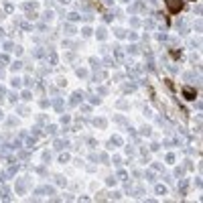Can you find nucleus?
<instances>
[{
  "mask_svg": "<svg viewBox=\"0 0 203 203\" xmlns=\"http://www.w3.org/2000/svg\"><path fill=\"white\" fill-rule=\"evenodd\" d=\"M164 4H167V8L171 10L173 14H177L181 8H183V0H164Z\"/></svg>",
  "mask_w": 203,
  "mask_h": 203,
  "instance_id": "nucleus-1",
  "label": "nucleus"
},
{
  "mask_svg": "<svg viewBox=\"0 0 203 203\" xmlns=\"http://www.w3.org/2000/svg\"><path fill=\"white\" fill-rule=\"evenodd\" d=\"M183 98H185V100H195L197 98V92L195 89H193V87H183Z\"/></svg>",
  "mask_w": 203,
  "mask_h": 203,
  "instance_id": "nucleus-2",
  "label": "nucleus"
},
{
  "mask_svg": "<svg viewBox=\"0 0 203 203\" xmlns=\"http://www.w3.org/2000/svg\"><path fill=\"white\" fill-rule=\"evenodd\" d=\"M26 183H29L26 179H18V181H16V193H18V195H24V191H26Z\"/></svg>",
  "mask_w": 203,
  "mask_h": 203,
  "instance_id": "nucleus-3",
  "label": "nucleus"
},
{
  "mask_svg": "<svg viewBox=\"0 0 203 203\" xmlns=\"http://www.w3.org/2000/svg\"><path fill=\"white\" fill-rule=\"evenodd\" d=\"M81 100H83V94H81V92H75V94H71L69 104H71V106H77V104H79Z\"/></svg>",
  "mask_w": 203,
  "mask_h": 203,
  "instance_id": "nucleus-4",
  "label": "nucleus"
},
{
  "mask_svg": "<svg viewBox=\"0 0 203 203\" xmlns=\"http://www.w3.org/2000/svg\"><path fill=\"white\" fill-rule=\"evenodd\" d=\"M41 193H45V195H53L55 189H53V187H49V185H45V187H39L37 191H35V195H41Z\"/></svg>",
  "mask_w": 203,
  "mask_h": 203,
  "instance_id": "nucleus-5",
  "label": "nucleus"
},
{
  "mask_svg": "<svg viewBox=\"0 0 203 203\" xmlns=\"http://www.w3.org/2000/svg\"><path fill=\"white\" fill-rule=\"evenodd\" d=\"M112 55H114V59H122V57H124V51H122V47L114 45V47H112Z\"/></svg>",
  "mask_w": 203,
  "mask_h": 203,
  "instance_id": "nucleus-6",
  "label": "nucleus"
},
{
  "mask_svg": "<svg viewBox=\"0 0 203 203\" xmlns=\"http://www.w3.org/2000/svg\"><path fill=\"white\" fill-rule=\"evenodd\" d=\"M0 199H10V189L6 185H0Z\"/></svg>",
  "mask_w": 203,
  "mask_h": 203,
  "instance_id": "nucleus-7",
  "label": "nucleus"
},
{
  "mask_svg": "<svg viewBox=\"0 0 203 203\" xmlns=\"http://www.w3.org/2000/svg\"><path fill=\"white\" fill-rule=\"evenodd\" d=\"M179 179H181V177H179ZM187 187H189L187 179H181V181H179V191H181V195H185V191H187Z\"/></svg>",
  "mask_w": 203,
  "mask_h": 203,
  "instance_id": "nucleus-8",
  "label": "nucleus"
},
{
  "mask_svg": "<svg viewBox=\"0 0 203 203\" xmlns=\"http://www.w3.org/2000/svg\"><path fill=\"white\" fill-rule=\"evenodd\" d=\"M53 108L57 110V112H61L63 110V98H55L53 100Z\"/></svg>",
  "mask_w": 203,
  "mask_h": 203,
  "instance_id": "nucleus-9",
  "label": "nucleus"
},
{
  "mask_svg": "<svg viewBox=\"0 0 203 203\" xmlns=\"http://www.w3.org/2000/svg\"><path fill=\"white\" fill-rule=\"evenodd\" d=\"M120 144H122V138H120V136H112V138H110V148L120 146Z\"/></svg>",
  "mask_w": 203,
  "mask_h": 203,
  "instance_id": "nucleus-10",
  "label": "nucleus"
},
{
  "mask_svg": "<svg viewBox=\"0 0 203 203\" xmlns=\"http://www.w3.org/2000/svg\"><path fill=\"white\" fill-rule=\"evenodd\" d=\"M45 49H41V47H37L35 49V51H33V57H37V59H43V57H45Z\"/></svg>",
  "mask_w": 203,
  "mask_h": 203,
  "instance_id": "nucleus-11",
  "label": "nucleus"
},
{
  "mask_svg": "<svg viewBox=\"0 0 203 203\" xmlns=\"http://www.w3.org/2000/svg\"><path fill=\"white\" fill-rule=\"evenodd\" d=\"M47 59H49V63H51V65H57V53H55V51H49V53H47Z\"/></svg>",
  "mask_w": 203,
  "mask_h": 203,
  "instance_id": "nucleus-12",
  "label": "nucleus"
},
{
  "mask_svg": "<svg viewBox=\"0 0 203 203\" xmlns=\"http://www.w3.org/2000/svg\"><path fill=\"white\" fill-rule=\"evenodd\" d=\"M63 31H65V35H75V33H77V31H75V26H73V24H69V23L63 26Z\"/></svg>",
  "mask_w": 203,
  "mask_h": 203,
  "instance_id": "nucleus-13",
  "label": "nucleus"
},
{
  "mask_svg": "<svg viewBox=\"0 0 203 203\" xmlns=\"http://www.w3.org/2000/svg\"><path fill=\"white\" fill-rule=\"evenodd\" d=\"M65 146H69V142H67V140H55V148H57V150H63Z\"/></svg>",
  "mask_w": 203,
  "mask_h": 203,
  "instance_id": "nucleus-14",
  "label": "nucleus"
},
{
  "mask_svg": "<svg viewBox=\"0 0 203 203\" xmlns=\"http://www.w3.org/2000/svg\"><path fill=\"white\" fill-rule=\"evenodd\" d=\"M95 35H98V39H100V41H104L106 37H108V31H106V29H98Z\"/></svg>",
  "mask_w": 203,
  "mask_h": 203,
  "instance_id": "nucleus-15",
  "label": "nucleus"
},
{
  "mask_svg": "<svg viewBox=\"0 0 203 203\" xmlns=\"http://www.w3.org/2000/svg\"><path fill=\"white\" fill-rule=\"evenodd\" d=\"M154 193H156V195H167V187H164V185H156Z\"/></svg>",
  "mask_w": 203,
  "mask_h": 203,
  "instance_id": "nucleus-16",
  "label": "nucleus"
},
{
  "mask_svg": "<svg viewBox=\"0 0 203 203\" xmlns=\"http://www.w3.org/2000/svg\"><path fill=\"white\" fill-rule=\"evenodd\" d=\"M106 124H108V122H106L104 118H95V120H94V126H100V128H106Z\"/></svg>",
  "mask_w": 203,
  "mask_h": 203,
  "instance_id": "nucleus-17",
  "label": "nucleus"
},
{
  "mask_svg": "<svg viewBox=\"0 0 203 203\" xmlns=\"http://www.w3.org/2000/svg\"><path fill=\"white\" fill-rule=\"evenodd\" d=\"M116 177H118V181H128V173L126 171H118Z\"/></svg>",
  "mask_w": 203,
  "mask_h": 203,
  "instance_id": "nucleus-18",
  "label": "nucleus"
},
{
  "mask_svg": "<svg viewBox=\"0 0 203 203\" xmlns=\"http://www.w3.org/2000/svg\"><path fill=\"white\" fill-rule=\"evenodd\" d=\"M67 18H69L71 23H73V20H79V18H81V16H79L77 12H69V14H67Z\"/></svg>",
  "mask_w": 203,
  "mask_h": 203,
  "instance_id": "nucleus-19",
  "label": "nucleus"
},
{
  "mask_svg": "<svg viewBox=\"0 0 203 203\" xmlns=\"http://www.w3.org/2000/svg\"><path fill=\"white\" fill-rule=\"evenodd\" d=\"M114 33H116V37H118V39H124V37H126V31H124V29H116Z\"/></svg>",
  "mask_w": 203,
  "mask_h": 203,
  "instance_id": "nucleus-20",
  "label": "nucleus"
},
{
  "mask_svg": "<svg viewBox=\"0 0 203 203\" xmlns=\"http://www.w3.org/2000/svg\"><path fill=\"white\" fill-rule=\"evenodd\" d=\"M138 51H140V47H138V45H130V47H128V53H132V55H136Z\"/></svg>",
  "mask_w": 203,
  "mask_h": 203,
  "instance_id": "nucleus-21",
  "label": "nucleus"
},
{
  "mask_svg": "<svg viewBox=\"0 0 203 203\" xmlns=\"http://www.w3.org/2000/svg\"><path fill=\"white\" fill-rule=\"evenodd\" d=\"M144 179H146V181H154V173H152V171H146V173H144Z\"/></svg>",
  "mask_w": 203,
  "mask_h": 203,
  "instance_id": "nucleus-22",
  "label": "nucleus"
},
{
  "mask_svg": "<svg viewBox=\"0 0 203 203\" xmlns=\"http://www.w3.org/2000/svg\"><path fill=\"white\" fill-rule=\"evenodd\" d=\"M81 35H83V37H89V35H92V29H89V26H83V29H81Z\"/></svg>",
  "mask_w": 203,
  "mask_h": 203,
  "instance_id": "nucleus-23",
  "label": "nucleus"
},
{
  "mask_svg": "<svg viewBox=\"0 0 203 203\" xmlns=\"http://www.w3.org/2000/svg\"><path fill=\"white\" fill-rule=\"evenodd\" d=\"M26 148H35V138H26Z\"/></svg>",
  "mask_w": 203,
  "mask_h": 203,
  "instance_id": "nucleus-24",
  "label": "nucleus"
},
{
  "mask_svg": "<svg viewBox=\"0 0 203 203\" xmlns=\"http://www.w3.org/2000/svg\"><path fill=\"white\" fill-rule=\"evenodd\" d=\"M10 67H12V71H18L20 67H23V63H20V61H14L12 65H10Z\"/></svg>",
  "mask_w": 203,
  "mask_h": 203,
  "instance_id": "nucleus-25",
  "label": "nucleus"
},
{
  "mask_svg": "<svg viewBox=\"0 0 203 203\" xmlns=\"http://www.w3.org/2000/svg\"><path fill=\"white\" fill-rule=\"evenodd\" d=\"M0 63H4V65H6V63H10V59H8V55H6V53L0 55Z\"/></svg>",
  "mask_w": 203,
  "mask_h": 203,
  "instance_id": "nucleus-26",
  "label": "nucleus"
},
{
  "mask_svg": "<svg viewBox=\"0 0 203 203\" xmlns=\"http://www.w3.org/2000/svg\"><path fill=\"white\" fill-rule=\"evenodd\" d=\"M23 100H24V102L31 100V92H29V89H24V92H23Z\"/></svg>",
  "mask_w": 203,
  "mask_h": 203,
  "instance_id": "nucleus-27",
  "label": "nucleus"
},
{
  "mask_svg": "<svg viewBox=\"0 0 203 203\" xmlns=\"http://www.w3.org/2000/svg\"><path fill=\"white\" fill-rule=\"evenodd\" d=\"M183 173H185L183 167H177V169H175V175H177V177H183Z\"/></svg>",
  "mask_w": 203,
  "mask_h": 203,
  "instance_id": "nucleus-28",
  "label": "nucleus"
},
{
  "mask_svg": "<svg viewBox=\"0 0 203 203\" xmlns=\"http://www.w3.org/2000/svg\"><path fill=\"white\" fill-rule=\"evenodd\" d=\"M67 161H69V154H67V152L59 156V163H67Z\"/></svg>",
  "mask_w": 203,
  "mask_h": 203,
  "instance_id": "nucleus-29",
  "label": "nucleus"
},
{
  "mask_svg": "<svg viewBox=\"0 0 203 203\" xmlns=\"http://www.w3.org/2000/svg\"><path fill=\"white\" fill-rule=\"evenodd\" d=\"M55 183L57 185H65V177H55Z\"/></svg>",
  "mask_w": 203,
  "mask_h": 203,
  "instance_id": "nucleus-30",
  "label": "nucleus"
},
{
  "mask_svg": "<svg viewBox=\"0 0 203 203\" xmlns=\"http://www.w3.org/2000/svg\"><path fill=\"white\" fill-rule=\"evenodd\" d=\"M20 83H23V79H18V77L12 79V86H14V87H20Z\"/></svg>",
  "mask_w": 203,
  "mask_h": 203,
  "instance_id": "nucleus-31",
  "label": "nucleus"
},
{
  "mask_svg": "<svg viewBox=\"0 0 203 203\" xmlns=\"http://www.w3.org/2000/svg\"><path fill=\"white\" fill-rule=\"evenodd\" d=\"M4 10H6V12H12V10H14V6H12L10 2H6V4H4Z\"/></svg>",
  "mask_w": 203,
  "mask_h": 203,
  "instance_id": "nucleus-32",
  "label": "nucleus"
},
{
  "mask_svg": "<svg viewBox=\"0 0 203 203\" xmlns=\"http://www.w3.org/2000/svg\"><path fill=\"white\" fill-rule=\"evenodd\" d=\"M4 49H6V51H12V49H14V45H12L10 41H6V43H4Z\"/></svg>",
  "mask_w": 203,
  "mask_h": 203,
  "instance_id": "nucleus-33",
  "label": "nucleus"
},
{
  "mask_svg": "<svg viewBox=\"0 0 203 203\" xmlns=\"http://www.w3.org/2000/svg\"><path fill=\"white\" fill-rule=\"evenodd\" d=\"M47 130H49V134H55V132H57V126L49 124V126H47Z\"/></svg>",
  "mask_w": 203,
  "mask_h": 203,
  "instance_id": "nucleus-34",
  "label": "nucleus"
},
{
  "mask_svg": "<svg viewBox=\"0 0 203 203\" xmlns=\"http://www.w3.org/2000/svg\"><path fill=\"white\" fill-rule=\"evenodd\" d=\"M108 199H120V193L114 191V193H110V195H108Z\"/></svg>",
  "mask_w": 203,
  "mask_h": 203,
  "instance_id": "nucleus-35",
  "label": "nucleus"
},
{
  "mask_svg": "<svg viewBox=\"0 0 203 203\" xmlns=\"http://www.w3.org/2000/svg\"><path fill=\"white\" fill-rule=\"evenodd\" d=\"M98 94H100V95H106V94H108V87H98Z\"/></svg>",
  "mask_w": 203,
  "mask_h": 203,
  "instance_id": "nucleus-36",
  "label": "nucleus"
},
{
  "mask_svg": "<svg viewBox=\"0 0 203 203\" xmlns=\"http://www.w3.org/2000/svg\"><path fill=\"white\" fill-rule=\"evenodd\" d=\"M43 18H45V20H51V18H53V12H51V10H47V12H45V16H43Z\"/></svg>",
  "mask_w": 203,
  "mask_h": 203,
  "instance_id": "nucleus-37",
  "label": "nucleus"
},
{
  "mask_svg": "<svg viewBox=\"0 0 203 203\" xmlns=\"http://www.w3.org/2000/svg\"><path fill=\"white\" fill-rule=\"evenodd\" d=\"M33 83H35V81H33L31 77H26V79H24V86H26V87H33Z\"/></svg>",
  "mask_w": 203,
  "mask_h": 203,
  "instance_id": "nucleus-38",
  "label": "nucleus"
},
{
  "mask_svg": "<svg viewBox=\"0 0 203 203\" xmlns=\"http://www.w3.org/2000/svg\"><path fill=\"white\" fill-rule=\"evenodd\" d=\"M167 163H175V154H173V152L167 154Z\"/></svg>",
  "mask_w": 203,
  "mask_h": 203,
  "instance_id": "nucleus-39",
  "label": "nucleus"
},
{
  "mask_svg": "<svg viewBox=\"0 0 203 203\" xmlns=\"http://www.w3.org/2000/svg\"><path fill=\"white\" fill-rule=\"evenodd\" d=\"M18 112H20L23 116H26V114H29V108H24V106H20V108H18Z\"/></svg>",
  "mask_w": 203,
  "mask_h": 203,
  "instance_id": "nucleus-40",
  "label": "nucleus"
},
{
  "mask_svg": "<svg viewBox=\"0 0 203 203\" xmlns=\"http://www.w3.org/2000/svg\"><path fill=\"white\" fill-rule=\"evenodd\" d=\"M98 158H100V161H104V163H108V154H106V152H102Z\"/></svg>",
  "mask_w": 203,
  "mask_h": 203,
  "instance_id": "nucleus-41",
  "label": "nucleus"
},
{
  "mask_svg": "<svg viewBox=\"0 0 203 203\" xmlns=\"http://www.w3.org/2000/svg\"><path fill=\"white\" fill-rule=\"evenodd\" d=\"M161 148V144H158V142H152V144H150V150H158Z\"/></svg>",
  "mask_w": 203,
  "mask_h": 203,
  "instance_id": "nucleus-42",
  "label": "nucleus"
},
{
  "mask_svg": "<svg viewBox=\"0 0 203 203\" xmlns=\"http://www.w3.org/2000/svg\"><path fill=\"white\" fill-rule=\"evenodd\" d=\"M144 26H146V29H152V26H154V20H146V23H144Z\"/></svg>",
  "mask_w": 203,
  "mask_h": 203,
  "instance_id": "nucleus-43",
  "label": "nucleus"
},
{
  "mask_svg": "<svg viewBox=\"0 0 203 203\" xmlns=\"http://www.w3.org/2000/svg\"><path fill=\"white\" fill-rule=\"evenodd\" d=\"M77 75H79V77H86L87 71H86V69H77Z\"/></svg>",
  "mask_w": 203,
  "mask_h": 203,
  "instance_id": "nucleus-44",
  "label": "nucleus"
},
{
  "mask_svg": "<svg viewBox=\"0 0 203 203\" xmlns=\"http://www.w3.org/2000/svg\"><path fill=\"white\" fill-rule=\"evenodd\" d=\"M33 134H35V136H39V134H41V128H39V126H35V128H33Z\"/></svg>",
  "mask_w": 203,
  "mask_h": 203,
  "instance_id": "nucleus-45",
  "label": "nucleus"
},
{
  "mask_svg": "<svg viewBox=\"0 0 203 203\" xmlns=\"http://www.w3.org/2000/svg\"><path fill=\"white\" fill-rule=\"evenodd\" d=\"M106 183H108V185H114V183H116V179H114V177H108V179H106Z\"/></svg>",
  "mask_w": 203,
  "mask_h": 203,
  "instance_id": "nucleus-46",
  "label": "nucleus"
},
{
  "mask_svg": "<svg viewBox=\"0 0 203 203\" xmlns=\"http://www.w3.org/2000/svg\"><path fill=\"white\" fill-rule=\"evenodd\" d=\"M69 120H71L69 116H63V118H61V122H63V124H69Z\"/></svg>",
  "mask_w": 203,
  "mask_h": 203,
  "instance_id": "nucleus-47",
  "label": "nucleus"
},
{
  "mask_svg": "<svg viewBox=\"0 0 203 203\" xmlns=\"http://www.w3.org/2000/svg\"><path fill=\"white\" fill-rule=\"evenodd\" d=\"M156 37H158V41H164V39H167V35H164V33H158Z\"/></svg>",
  "mask_w": 203,
  "mask_h": 203,
  "instance_id": "nucleus-48",
  "label": "nucleus"
},
{
  "mask_svg": "<svg viewBox=\"0 0 203 203\" xmlns=\"http://www.w3.org/2000/svg\"><path fill=\"white\" fill-rule=\"evenodd\" d=\"M130 23H132V26H138V24H140V20H138V18H132Z\"/></svg>",
  "mask_w": 203,
  "mask_h": 203,
  "instance_id": "nucleus-49",
  "label": "nucleus"
},
{
  "mask_svg": "<svg viewBox=\"0 0 203 203\" xmlns=\"http://www.w3.org/2000/svg\"><path fill=\"white\" fill-rule=\"evenodd\" d=\"M142 134L144 136H150V128H142Z\"/></svg>",
  "mask_w": 203,
  "mask_h": 203,
  "instance_id": "nucleus-50",
  "label": "nucleus"
},
{
  "mask_svg": "<svg viewBox=\"0 0 203 203\" xmlns=\"http://www.w3.org/2000/svg\"><path fill=\"white\" fill-rule=\"evenodd\" d=\"M43 161H51V154L49 152H43Z\"/></svg>",
  "mask_w": 203,
  "mask_h": 203,
  "instance_id": "nucleus-51",
  "label": "nucleus"
},
{
  "mask_svg": "<svg viewBox=\"0 0 203 203\" xmlns=\"http://www.w3.org/2000/svg\"><path fill=\"white\" fill-rule=\"evenodd\" d=\"M112 163H114V164L118 167V164H120V156H114V158H112Z\"/></svg>",
  "mask_w": 203,
  "mask_h": 203,
  "instance_id": "nucleus-52",
  "label": "nucleus"
},
{
  "mask_svg": "<svg viewBox=\"0 0 203 203\" xmlns=\"http://www.w3.org/2000/svg\"><path fill=\"white\" fill-rule=\"evenodd\" d=\"M4 94H6V89H4V87L0 86V95H4Z\"/></svg>",
  "mask_w": 203,
  "mask_h": 203,
  "instance_id": "nucleus-53",
  "label": "nucleus"
},
{
  "mask_svg": "<svg viewBox=\"0 0 203 203\" xmlns=\"http://www.w3.org/2000/svg\"><path fill=\"white\" fill-rule=\"evenodd\" d=\"M59 2H61V4H69L71 0H59Z\"/></svg>",
  "mask_w": 203,
  "mask_h": 203,
  "instance_id": "nucleus-54",
  "label": "nucleus"
},
{
  "mask_svg": "<svg viewBox=\"0 0 203 203\" xmlns=\"http://www.w3.org/2000/svg\"><path fill=\"white\" fill-rule=\"evenodd\" d=\"M106 4H114V0H106Z\"/></svg>",
  "mask_w": 203,
  "mask_h": 203,
  "instance_id": "nucleus-55",
  "label": "nucleus"
},
{
  "mask_svg": "<svg viewBox=\"0 0 203 203\" xmlns=\"http://www.w3.org/2000/svg\"><path fill=\"white\" fill-rule=\"evenodd\" d=\"M2 37H4V31H2V29H0V39H2Z\"/></svg>",
  "mask_w": 203,
  "mask_h": 203,
  "instance_id": "nucleus-56",
  "label": "nucleus"
},
{
  "mask_svg": "<svg viewBox=\"0 0 203 203\" xmlns=\"http://www.w3.org/2000/svg\"><path fill=\"white\" fill-rule=\"evenodd\" d=\"M2 75H4V71H2V69H0V79H2Z\"/></svg>",
  "mask_w": 203,
  "mask_h": 203,
  "instance_id": "nucleus-57",
  "label": "nucleus"
}]
</instances>
